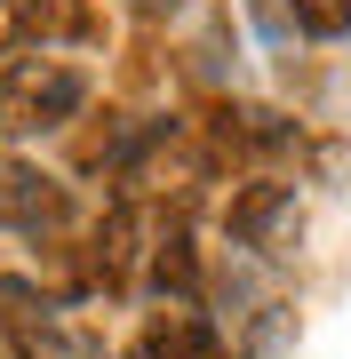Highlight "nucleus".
Here are the masks:
<instances>
[{
	"label": "nucleus",
	"mask_w": 351,
	"mask_h": 359,
	"mask_svg": "<svg viewBox=\"0 0 351 359\" xmlns=\"http://www.w3.org/2000/svg\"><path fill=\"white\" fill-rule=\"evenodd\" d=\"M88 72L64 65V56H16L0 72V128L8 136H48V128H72L88 112Z\"/></svg>",
	"instance_id": "f257e3e1"
},
{
	"label": "nucleus",
	"mask_w": 351,
	"mask_h": 359,
	"mask_svg": "<svg viewBox=\"0 0 351 359\" xmlns=\"http://www.w3.org/2000/svg\"><path fill=\"white\" fill-rule=\"evenodd\" d=\"M64 224H72V192L64 184L25 168V160H0V231H16V240H56Z\"/></svg>",
	"instance_id": "f03ea898"
},
{
	"label": "nucleus",
	"mask_w": 351,
	"mask_h": 359,
	"mask_svg": "<svg viewBox=\"0 0 351 359\" xmlns=\"http://www.w3.org/2000/svg\"><path fill=\"white\" fill-rule=\"evenodd\" d=\"M88 0H0V56H48L56 40H88Z\"/></svg>",
	"instance_id": "7ed1b4c3"
},
{
	"label": "nucleus",
	"mask_w": 351,
	"mask_h": 359,
	"mask_svg": "<svg viewBox=\"0 0 351 359\" xmlns=\"http://www.w3.org/2000/svg\"><path fill=\"white\" fill-rule=\"evenodd\" d=\"M287 224H296V184H240L232 208H223V231L240 248H272Z\"/></svg>",
	"instance_id": "20e7f679"
},
{
	"label": "nucleus",
	"mask_w": 351,
	"mask_h": 359,
	"mask_svg": "<svg viewBox=\"0 0 351 359\" xmlns=\"http://www.w3.org/2000/svg\"><path fill=\"white\" fill-rule=\"evenodd\" d=\"M136 240H144V231H136V208H112V216L88 231V280L104 287V295H120V287L136 280V264L152 256V248H136Z\"/></svg>",
	"instance_id": "39448f33"
},
{
	"label": "nucleus",
	"mask_w": 351,
	"mask_h": 359,
	"mask_svg": "<svg viewBox=\"0 0 351 359\" xmlns=\"http://www.w3.org/2000/svg\"><path fill=\"white\" fill-rule=\"evenodd\" d=\"M128 359H223V335L208 311H152V327Z\"/></svg>",
	"instance_id": "423d86ee"
},
{
	"label": "nucleus",
	"mask_w": 351,
	"mask_h": 359,
	"mask_svg": "<svg viewBox=\"0 0 351 359\" xmlns=\"http://www.w3.org/2000/svg\"><path fill=\"white\" fill-rule=\"evenodd\" d=\"M144 280H152L160 295H176V311H200V248L184 224H160L152 256H144Z\"/></svg>",
	"instance_id": "0eeeda50"
},
{
	"label": "nucleus",
	"mask_w": 351,
	"mask_h": 359,
	"mask_svg": "<svg viewBox=\"0 0 351 359\" xmlns=\"http://www.w3.org/2000/svg\"><path fill=\"white\" fill-rule=\"evenodd\" d=\"M0 320L25 327V335H48V327H56V304H48L32 280H0Z\"/></svg>",
	"instance_id": "6e6552de"
},
{
	"label": "nucleus",
	"mask_w": 351,
	"mask_h": 359,
	"mask_svg": "<svg viewBox=\"0 0 351 359\" xmlns=\"http://www.w3.org/2000/svg\"><path fill=\"white\" fill-rule=\"evenodd\" d=\"M287 16H296L303 40H343L351 32V0H287Z\"/></svg>",
	"instance_id": "1a4fd4ad"
},
{
	"label": "nucleus",
	"mask_w": 351,
	"mask_h": 359,
	"mask_svg": "<svg viewBox=\"0 0 351 359\" xmlns=\"http://www.w3.org/2000/svg\"><path fill=\"white\" fill-rule=\"evenodd\" d=\"M128 8H136V16H152V8H168V0H128Z\"/></svg>",
	"instance_id": "9d476101"
}]
</instances>
